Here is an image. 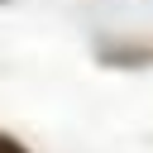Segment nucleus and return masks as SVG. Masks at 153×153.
I'll return each mask as SVG.
<instances>
[{"mask_svg":"<svg viewBox=\"0 0 153 153\" xmlns=\"http://www.w3.org/2000/svg\"><path fill=\"white\" fill-rule=\"evenodd\" d=\"M0 5H5V0H0Z\"/></svg>","mask_w":153,"mask_h":153,"instance_id":"7ed1b4c3","label":"nucleus"},{"mask_svg":"<svg viewBox=\"0 0 153 153\" xmlns=\"http://www.w3.org/2000/svg\"><path fill=\"white\" fill-rule=\"evenodd\" d=\"M0 153H29V143H24L19 134H10V129H0Z\"/></svg>","mask_w":153,"mask_h":153,"instance_id":"f03ea898","label":"nucleus"},{"mask_svg":"<svg viewBox=\"0 0 153 153\" xmlns=\"http://www.w3.org/2000/svg\"><path fill=\"white\" fill-rule=\"evenodd\" d=\"M96 62L139 72V67H153V43H139V38H100L96 43Z\"/></svg>","mask_w":153,"mask_h":153,"instance_id":"f257e3e1","label":"nucleus"}]
</instances>
